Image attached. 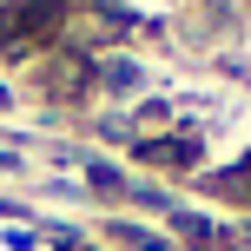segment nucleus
Returning <instances> with one entry per match:
<instances>
[{
  "mask_svg": "<svg viewBox=\"0 0 251 251\" xmlns=\"http://www.w3.org/2000/svg\"><path fill=\"white\" fill-rule=\"evenodd\" d=\"M0 251H60V238H53L40 218L7 212V205H0Z\"/></svg>",
  "mask_w": 251,
  "mask_h": 251,
  "instance_id": "f257e3e1",
  "label": "nucleus"
}]
</instances>
